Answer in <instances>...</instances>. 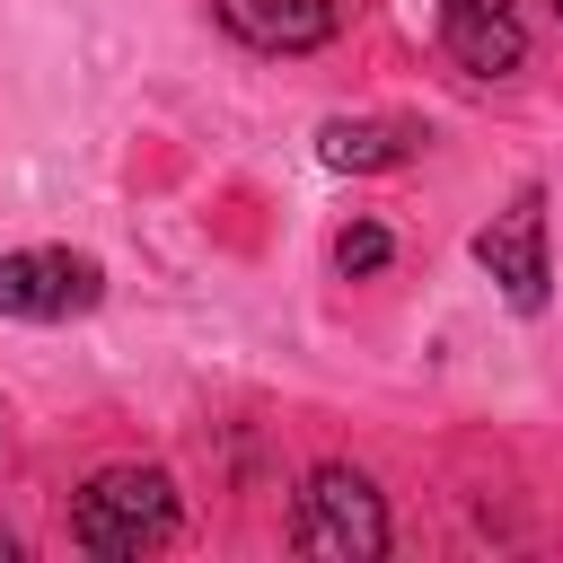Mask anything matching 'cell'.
Wrapping results in <instances>:
<instances>
[{
    "label": "cell",
    "instance_id": "8992f818",
    "mask_svg": "<svg viewBox=\"0 0 563 563\" xmlns=\"http://www.w3.org/2000/svg\"><path fill=\"white\" fill-rule=\"evenodd\" d=\"M211 18H220L229 44H246V53H282V62L325 53L334 26H343L334 0H211Z\"/></svg>",
    "mask_w": 563,
    "mask_h": 563
},
{
    "label": "cell",
    "instance_id": "6da1fadb",
    "mask_svg": "<svg viewBox=\"0 0 563 563\" xmlns=\"http://www.w3.org/2000/svg\"><path fill=\"white\" fill-rule=\"evenodd\" d=\"M185 528V501H176V475L167 466H97L79 493H70V545L97 554V563H141L158 545H176Z\"/></svg>",
    "mask_w": 563,
    "mask_h": 563
},
{
    "label": "cell",
    "instance_id": "277c9868",
    "mask_svg": "<svg viewBox=\"0 0 563 563\" xmlns=\"http://www.w3.org/2000/svg\"><path fill=\"white\" fill-rule=\"evenodd\" d=\"M106 299V264L88 246H9L0 255V317L26 325H70Z\"/></svg>",
    "mask_w": 563,
    "mask_h": 563
},
{
    "label": "cell",
    "instance_id": "52a82bcc",
    "mask_svg": "<svg viewBox=\"0 0 563 563\" xmlns=\"http://www.w3.org/2000/svg\"><path fill=\"white\" fill-rule=\"evenodd\" d=\"M317 158L334 176H387V167L422 158V123H405V114H325L317 123Z\"/></svg>",
    "mask_w": 563,
    "mask_h": 563
},
{
    "label": "cell",
    "instance_id": "7a4b0ae2",
    "mask_svg": "<svg viewBox=\"0 0 563 563\" xmlns=\"http://www.w3.org/2000/svg\"><path fill=\"white\" fill-rule=\"evenodd\" d=\"M290 545L317 563H378L387 554V493L343 457L308 466L299 501H290Z\"/></svg>",
    "mask_w": 563,
    "mask_h": 563
},
{
    "label": "cell",
    "instance_id": "9c48e42d",
    "mask_svg": "<svg viewBox=\"0 0 563 563\" xmlns=\"http://www.w3.org/2000/svg\"><path fill=\"white\" fill-rule=\"evenodd\" d=\"M554 18H563V0H554Z\"/></svg>",
    "mask_w": 563,
    "mask_h": 563
},
{
    "label": "cell",
    "instance_id": "5b68a950",
    "mask_svg": "<svg viewBox=\"0 0 563 563\" xmlns=\"http://www.w3.org/2000/svg\"><path fill=\"white\" fill-rule=\"evenodd\" d=\"M440 53L466 79H510L528 62V18L519 0H440Z\"/></svg>",
    "mask_w": 563,
    "mask_h": 563
},
{
    "label": "cell",
    "instance_id": "3957f363",
    "mask_svg": "<svg viewBox=\"0 0 563 563\" xmlns=\"http://www.w3.org/2000/svg\"><path fill=\"white\" fill-rule=\"evenodd\" d=\"M475 264L493 273V290H501L519 317H545V299H554V255H545V185H537V176L475 229Z\"/></svg>",
    "mask_w": 563,
    "mask_h": 563
},
{
    "label": "cell",
    "instance_id": "ba28073f",
    "mask_svg": "<svg viewBox=\"0 0 563 563\" xmlns=\"http://www.w3.org/2000/svg\"><path fill=\"white\" fill-rule=\"evenodd\" d=\"M387 264H396V238H387L378 220L334 229V273H343V282H369V273H387Z\"/></svg>",
    "mask_w": 563,
    "mask_h": 563
}]
</instances>
